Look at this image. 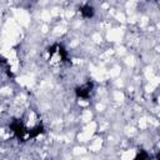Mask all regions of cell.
Returning a JSON list of instances; mask_svg holds the SVG:
<instances>
[{
	"instance_id": "6da1fadb",
	"label": "cell",
	"mask_w": 160,
	"mask_h": 160,
	"mask_svg": "<svg viewBox=\"0 0 160 160\" xmlns=\"http://www.w3.org/2000/svg\"><path fill=\"white\" fill-rule=\"evenodd\" d=\"M50 52V56H49V61L55 65V64H60L65 59H66V55H65V50L62 49V46L60 45H55L51 48V50L49 51Z\"/></svg>"
},
{
	"instance_id": "7a4b0ae2",
	"label": "cell",
	"mask_w": 160,
	"mask_h": 160,
	"mask_svg": "<svg viewBox=\"0 0 160 160\" xmlns=\"http://www.w3.org/2000/svg\"><path fill=\"white\" fill-rule=\"evenodd\" d=\"M91 91H92V84L88 82V84H84L82 86L76 89V95L81 99H88L90 96Z\"/></svg>"
},
{
	"instance_id": "3957f363",
	"label": "cell",
	"mask_w": 160,
	"mask_h": 160,
	"mask_svg": "<svg viewBox=\"0 0 160 160\" xmlns=\"http://www.w3.org/2000/svg\"><path fill=\"white\" fill-rule=\"evenodd\" d=\"M80 11H81V15H82L84 18H88V19L94 15V8H92L91 5H84Z\"/></svg>"
}]
</instances>
